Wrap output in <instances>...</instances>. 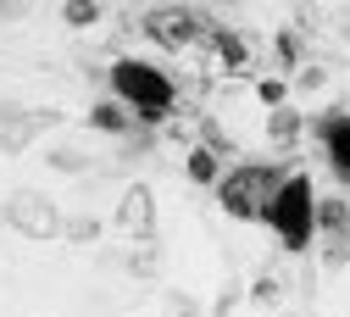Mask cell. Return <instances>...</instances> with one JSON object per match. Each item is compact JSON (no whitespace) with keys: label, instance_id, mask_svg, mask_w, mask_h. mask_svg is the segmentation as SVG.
Listing matches in <instances>:
<instances>
[{"label":"cell","instance_id":"cell-1","mask_svg":"<svg viewBox=\"0 0 350 317\" xmlns=\"http://www.w3.org/2000/svg\"><path fill=\"white\" fill-rule=\"evenodd\" d=\"M261 223L278 234V245L289 256L312 251V240H317V184L306 173H284L273 201H267V212H261Z\"/></svg>","mask_w":350,"mask_h":317},{"label":"cell","instance_id":"cell-2","mask_svg":"<svg viewBox=\"0 0 350 317\" xmlns=\"http://www.w3.org/2000/svg\"><path fill=\"white\" fill-rule=\"evenodd\" d=\"M111 95L139 123H156V117H167L172 106H178V84H172V73H161L156 62L122 56V62H111Z\"/></svg>","mask_w":350,"mask_h":317},{"label":"cell","instance_id":"cell-3","mask_svg":"<svg viewBox=\"0 0 350 317\" xmlns=\"http://www.w3.org/2000/svg\"><path fill=\"white\" fill-rule=\"evenodd\" d=\"M284 173L289 167H273V162H239V167H228L223 178H217V206H223L234 223H256L261 212H267V201H273Z\"/></svg>","mask_w":350,"mask_h":317},{"label":"cell","instance_id":"cell-4","mask_svg":"<svg viewBox=\"0 0 350 317\" xmlns=\"http://www.w3.org/2000/svg\"><path fill=\"white\" fill-rule=\"evenodd\" d=\"M12 223V229L23 234V240H62V206L45 195V190H17L12 201H6V212H0Z\"/></svg>","mask_w":350,"mask_h":317},{"label":"cell","instance_id":"cell-5","mask_svg":"<svg viewBox=\"0 0 350 317\" xmlns=\"http://www.w3.org/2000/svg\"><path fill=\"white\" fill-rule=\"evenodd\" d=\"M200 28H206V23H200L189 6H156V12L145 17V34L161 45V51H195Z\"/></svg>","mask_w":350,"mask_h":317},{"label":"cell","instance_id":"cell-6","mask_svg":"<svg viewBox=\"0 0 350 317\" xmlns=\"http://www.w3.org/2000/svg\"><path fill=\"white\" fill-rule=\"evenodd\" d=\"M111 229H117L122 240H156V195H150V184H128V190H122Z\"/></svg>","mask_w":350,"mask_h":317},{"label":"cell","instance_id":"cell-7","mask_svg":"<svg viewBox=\"0 0 350 317\" xmlns=\"http://www.w3.org/2000/svg\"><path fill=\"white\" fill-rule=\"evenodd\" d=\"M195 45L206 51V62H211L217 73H245V67H250V45H245L234 28H223V23H206Z\"/></svg>","mask_w":350,"mask_h":317},{"label":"cell","instance_id":"cell-8","mask_svg":"<svg viewBox=\"0 0 350 317\" xmlns=\"http://www.w3.org/2000/svg\"><path fill=\"white\" fill-rule=\"evenodd\" d=\"M317 140H323L328 173L339 178V184H350V117L345 112H323L317 117Z\"/></svg>","mask_w":350,"mask_h":317},{"label":"cell","instance_id":"cell-9","mask_svg":"<svg viewBox=\"0 0 350 317\" xmlns=\"http://www.w3.org/2000/svg\"><path fill=\"white\" fill-rule=\"evenodd\" d=\"M317 234L328 240V262L350 256V206L345 201H317Z\"/></svg>","mask_w":350,"mask_h":317},{"label":"cell","instance_id":"cell-10","mask_svg":"<svg viewBox=\"0 0 350 317\" xmlns=\"http://www.w3.org/2000/svg\"><path fill=\"white\" fill-rule=\"evenodd\" d=\"M184 173L195 178V184H217V178H223V151H217V145H195L189 162H184Z\"/></svg>","mask_w":350,"mask_h":317},{"label":"cell","instance_id":"cell-11","mask_svg":"<svg viewBox=\"0 0 350 317\" xmlns=\"http://www.w3.org/2000/svg\"><path fill=\"white\" fill-rule=\"evenodd\" d=\"M128 123H134V112H128L117 95H111V101H100V106L90 112V128H95V134H128Z\"/></svg>","mask_w":350,"mask_h":317},{"label":"cell","instance_id":"cell-12","mask_svg":"<svg viewBox=\"0 0 350 317\" xmlns=\"http://www.w3.org/2000/svg\"><path fill=\"white\" fill-rule=\"evenodd\" d=\"M267 140H273L278 151L300 140V112H295V106H273V112H267Z\"/></svg>","mask_w":350,"mask_h":317},{"label":"cell","instance_id":"cell-13","mask_svg":"<svg viewBox=\"0 0 350 317\" xmlns=\"http://www.w3.org/2000/svg\"><path fill=\"white\" fill-rule=\"evenodd\" d=\"M62 17H67V28H90V23L100 17V0H67Z\"/></svg>","mask_w":350,"mask_h":317},{"label":"cell","instance_id":"cell-14","mask_svg":"<svg viewBox=\"0 0 350 317\" xmlns=\"http://www.w3.org/2000/svg\"><path fill=\"white\" fill-rule=\"evenodd\" d=\"M95 234H100L95 217H67V223H62V240H72V245H90Z\"/></svg>","mask_w":350,"mask_h":317},{"label":"cell","instance_id":"cell-15","mask_svg":"<svg viewBox=\"0 0 350 317\" xmlns=\"http://www.w3.org/2000/svg\"><path fill=\"white\" fill-rule=\"evenodd\" d=\"M51 167H56V173H83L90 156H83L78 145H56V151H51Z\"/></svg>","mask_w":350,"mask_h":317},{"label":"cell","instance_id":"cell-16","mask_svg":"<svg viewBox=\"0 0 350 317\" xmlns=\"http://www.w3.org/2000/svg\"><path fill=\"white\" fill-rule=\"evenodd\" d=\"M256 95H261V106H267V112L284 106V101H289V78H261V84H256Z\"/></svg>","mask_w":350,"mask_h":317},{"label":"cell","instance_id":"cell-17","mask_svg":"<svg viewBox=\"0 0 350 317\" xmlns=\"http://www.w3.org/2000/svg\"><path fill=\"white\" fill-rule=\"evenodd\" d=\"M278 62H284V78H289V67L300 62V34H289V28L278 34Z\"/></svg>","mask_w":350,"mask_h":317},{"label":"cell","instance_id":"cell-18","mask_svg":"<svg viewBox=\"0 0 350 317\" xmlns=\"http://www.w3.org/2000/svg\"><path fill=\"white\" fill-rule=\"evenodd\" d=\"M156 267H161V256H150V251H139L134 262H128V273H139V279H150Z\"/></svg>","mask_w":350,"mask_h":317},{"label":"cell","instance_id":"cell-19","mask_svg":"<svg viewBox=\"0 0 350 317\" xmlns=\"http://www.w3.org/2000/svg\"><path fill=\"white\" fill-rule=\"evenodd\" d=\"M250 301H256V306H273V301H278V284H273V279H261V284L250 290Z\"/></svg>","mask_w":350,"mask_h":317},{"label":"cell","instance_id":"cell-20","mask_svg":"<svg viewBox=\"0 0 350 317\" xmlns=\"http://www.w3.org/2000/svg\"><path fill=\"white\" fill-rule=\"evenodd\" d=\"M300 89H323V67H300V73H289Z\"/></svg>","mask_w":350,"mask_h":317},{"label":"cell","instance_id":"cell-21","mask_svg":"<svg viewBox=\"0 0 350 317\" xmlns=\"http://www.w3.org/2000/svg\"><path fill=\"white\" fill-rule=\"evenodd\" d=\"M33 6V0H0V23H12V17H23Z\"/></svg>","mask_w":350,"mask_h":317},{"label":"cell","instance_id":"cell-22","mask_svg":"<svg viewBox=\"0 0 350 317\" xmlns=\"http://www.w3.org/2000/svg\"><path fill=\"white\" fill-rule=\"evenodd\" d=\"M334 23H339V34H345V39H350V12H339V17H334Z\"/></svg>","mask_w":350,"mask_h":317}]
</instances>
